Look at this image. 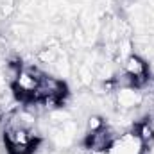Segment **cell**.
Instances as JSON below:
<instances>
[{
	"instance_id": "1",
	"label": "cell",
	"mask_w": 154,
	"mask_h": 154,
	"mask_svg": "<svg viewBox=\"0 0 154 154\" xmlns=\"http://www.w3.org/2000/svg\"><path fill=\"white\" fill-rule=\"evenodd\" d=\"M120 136V129L118 127H111V125H104L99 131L88 133L84 136V145L91 151V154H99V152H106L111 143Z\"/></svg>"
},
{
	"instance_id": "2",
	"label": "cell",
	"mask_w": 154,
	"mask_h": 154,
	"mask_svg": "<svg viewBox=\"0 0 154 154\" xmlns=\"http://www.w3.org/2000/svg\"><path fill=\"white\" fill-rule=\"evenodd\" d=\"M47 95H56V97L66 100V97H68V86H66V82L63 79H59V77L52 75V74H43L41 79H39L38 88H36V91L32 93L31 99L41 100Z\"/></svg>"
},
{
	"instance_id": "3",
	"label": "cell",
	"mask_w": 154,
	"mask_h": 154,
	"mask_svg": "<svg viewBox=\"0 0 154 154\" xmlns=\"http://www.w3.org/2000/svg\"><path fill=\"white\" fill-rule=\"evenodd\" d=\"M99 154H143V143L134 133H124L111 143L106 152Z\"/></svg>"
},
{
	"instance_id": "4",
	"label": "cell",
	"mask_w": 154,
	"mask_h": 154,
	"mask_svg": "<svg viewBox=\"0 0 154 154\" xmlns=\"http://www.w3.org/2000/svg\"><path fill=\"white\" fill-rule=\"evenodd\" d=\"M113 97H115V106L118 111L136 109L143 100V95L138 88H118L115 90Z\"/></svg>"
},
{
	"instance_id": "5",
	"label": "cell",
	"mask_w": 154,
	"mask_h": 154,
	"mask_svg": "<svg viewBox=\"0 0 154 154\" xmlns=\"http://www.w3.org/2000/svg\"><path fill=\"white\" fill-rule=\"evenodd\" d=\"M122 68H124V72H127L133 77H149V63H147V59L134 54V52L122 61Z\"/></svg>"
},
{
	"instance_id": "6",
	"label": "cell",
	"mask_w": 154,
	"mask_h": 154,
	"mask_svg": "<svg viewBox=\"0 0 154 154\" xmlns=\"http://www.w3.org/2000/svg\"><path fill=\"white\" fill-rule=\"evenodd\" d=\"M52 70L56 72V75L59 77V79H63V81L68 79V77H72V74H74V63H72V59H70V56H68L66 50L61 48L59 57L52 65Z\"/></svg>"
},
{
	"instance_id": "7",
	"label": "cell",
	"mask_w": 154,
	"mask_h": 154,
	"mask_svg": "<svg viewBox=\"0 0 154 154\" xmlns=\"http://www.w3.org/2000/svg\"><path fill=\"white\" fill-rule=\"evenodd\" d=\"M59 52H61L59 45H43V47H39L38 52H36V59L41 65L52 66L56 63V59L59 57Z\"/></svg>"
},
{
	"instance_id": "8",
	"label": "cell",
	"mask_w": 154,
	"mask_h": 154,
	"mask_svg": "<svg viewBox=\"0 0 154 154\" xmlns=\"http://www.w3.org/2000/svg\"><path fill=\"white\" fill-rule=\"evenodd\" d=\"M134 134L140 138V142L143 143V147H145V145H152L154 143V129H152V125H151L149 120L138 122V124H136V133H134Z\"/></svg>"
},
{
	"instance_id": "9",
	"label": "cell",
	"mask_w": 154,
	"mask_h": 154,
	"mask_svg": "<svg viewBox=\"0 0 154 154\" xmlns=\"http://www.w3.org/2000/svg\"><path fill=\"white\" fill-rule=\"evenodd\" d=\"M86 133H93V131H99V129H102L106 124H104V118L100 115H95V113H91V115L86 116Z\"/></svg>"
},
{
	"instance_id": "10",
	"label": "cell",
	"mask_w": 154,
	"mask_h": 154,
	"mask_svg": "<svg viewBox=\"0 0 154 154\" xmlns=\"http://www.w3.org/2000/svg\"><path fill=\"white\" fill-rule=\"evenodd\" d=\"M22 2H31V0H22Z\"/></svg>"
}]
</instances>
